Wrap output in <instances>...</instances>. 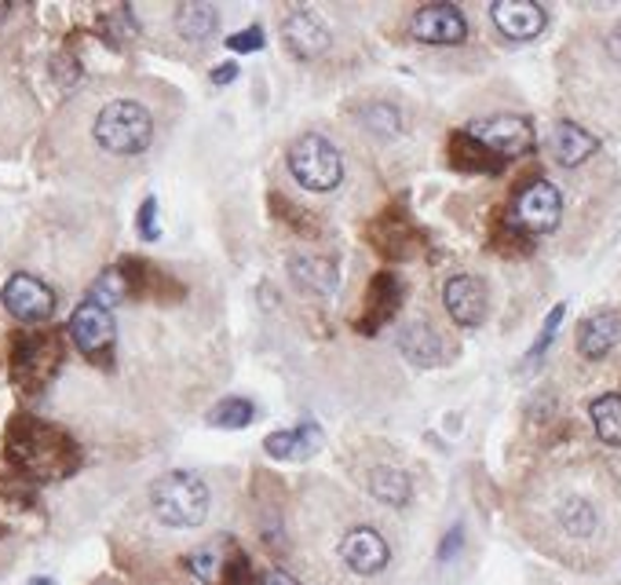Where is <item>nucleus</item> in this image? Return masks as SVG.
<instances>
[{
	"label": "nucleus",
	"instance_id": "f257e3e1",
	"mask_svg": "<svg viewBox=\"0 0 621 585\" xmlns=\"http://www.w3.org/2000/svg\"><path fill=\"white\" fill-rule=\"evenodd\" d=\"M523 527L571 563H599L621 546V483L599 462H556L520 498Z\"/></svg>",
	"mask_w": 621,
	"mask_h": 585
},
{
	"label": "nucleus",
	"instance_id": "f03ea898",
	"mask_svg": "<svg viewBox=\"0 0 621 585\" xmlns=\"http://www.w3.org/2000/svg\"><path fill=\"white\" fill-rule=\"evenodd\" d=\"M560 85L582 129L621 135V8H599L560 51Z\"/></svg>",
	"mask_w": 621,
	"mask_h": 585
},
{
	"label": "nucleus",
	"instance_id": "7ed1b4c3",
	"mask_svg": "<svg viewBox=\"0 0 621 585\" xmlns=\"http://www.w3.org/2000/svg\"><path fill=\"white\" fill-rule=\"evenodd\" d=\"M92 146L110 162H135L151 154L157 143V118L154 107L135 96H110L92 110L88 121Z\"/></svg>",
	"mask_w": 621,
	"mask_h": 585
},
{
	"label": "nucleus",
	"instance_id": "20e7f679",
	"mask_svg": "<svg viewBox=\"0 0 621 585\" xmlns=\"http://www.w3.org/2000/svg\"><path fill=\"white\" fill-rule=\"evenodd\" d=\"M146 494H151L154 516L162 520L165 527H176V530L202 527L208 516V501H213L205 479L198 473H187V468L157 476Z\"/></svg>",
	"mask_w": 621,
	"mask_h": 585
},
{
	"label": "nucleus",
	"instance_id": "39448f33",
	"mask_svg": "<svg viewBox=\"0 0 621 585\" xmlns=\"http://www.w3.org/2000/svg\"><path fill=\"white\" fill-rule=\"evenodd\" d=\"M8 451L23 468L37 476H59L67 462L73 457L70 439L56 432L51 425H40L34 417H23L12 428V439H8Z\"/></svg>",
	"mask_w": 621,
	"mask_h": 585
},
{
	"label": "nucleus",
	"instance_id": "423d86ee",
	"mask_svg": "<svg viewBox=\"0 0 621 585\" xmlns=\"http://www.w3.org/2000/svg\"><path fill=\"white\" fill-rule=\"evenodd\" d=\"M289 172L303 191L330 194L344 183V158L325 135H300L289 146Z\"/></svg>",
	"mask_w": 621,
	"mask_h": 585
},
{
	"label": "nucleus",
	"instance_id": "0eeeda50",
	"mask_svg": "<svg viewBox=\"0 0 621 585\" xmlns=\"http://www.w3.org/2000/svg\"><path fill=\"white\" fill-rule=\"evenodd\" d=\"M465 135L479 151L493 154V162L520 158L534 146V124L520 118V114H490V118L468 121Z\"/></svg>",
	"mask_w": 621,
	"mask_h": 585
},
{
	"label": "nucleus",
	"instance_id": "6e6552de",
	"mask_svg": "<svg viewBox=\"0 0 621 585\" xmlns=\"http://www.w3.org/2000/svg\"><path fill=\"white\" fill-rule=\"evenodd\" d=\"M512 224L526 235H552L563 224V191L552 180L523 187L512 205Z\"/></svg>",
	"mask_w": 621,
	"mask_h": 585
},
{
	"label": "nucleus",
	"instance_id": "1a4fd4ad",
	"mask_svg": "<svg viewBox=\"0 0 621 585\" xmlns=\"http://www.w3.org/2000/svg\"><path fill=\"white\" fill-rule=\"evenodd\" d=\"M336 552H341L344 568L351 574H359V578H373V574H381L387 563H392V546H387V538L377 527H366V524L347 530Z\"/></svg>",
	"mask_w": 621,
	"mask_h": 585
},
{
	"label": "nucleus",
	"instance_id": "9d476101",
	"mask_svg": "<svg viewBox=\"0 0 621 585\" xmlns=\"http://www.w3.org/2000/svg\"><path fill=\"white\" fill-rule=\"evenodd\" d=\"M0 300H4L8 315L19 322H45L56 315V292L34 275H12L0 289Z\"/></svg>",
	"mask_w": 621,
	"mask_h": 585
},
{
	"label": "nucleus",
	"instance_id": "9b49d317",
	"mask_svg": "<svg viewBox=\"0 0 621 585\" xmlns=\"http://www.w3.org/2000/svg\"><path fill=\"white\" fill-rule=\"evenodd\" d=\"M409 34L420 45H461L468 37V19L457 4H425L409 19Z\"/></svg>",
	"mask_w": 621,
	"mask_h": 585
},
{
	"label": "nucleus",
	"instance_id": "f8f14e48",
	"mask_svg": "<svg viewBox=\"0 0 621 585\" xmlns=\"http://www.w3.org/2000/svg\"><path fill=\"white\" fill-rule=\"evenodd\" d=\"M282 40H286V48L303 62L322 59L325 51L333 48L330 26H325L314 12H308V8H292L286 15V23H282Z\"/></svg>",
	"mask_w": 621,
	"mask_h": 585
},
{
	"label": "nucleus",
	"instance_id": "ddd939ff",
	"mask_svg": "<svg viewBox=\"0 0 621 585\" xmlns=\"http://www.w3.org/2000/svg\"><path fill=\"white\" fill-rule=\"evenodd\" d=\"M442 305L457 326H479L490 311V289L476 275H454L442 286Z\"/></svg>",
	"mask_w": 621,
	"mask_h": 585
},
{
	"label": "nucleus",
	"instance_id": "4468645a",
	"mask_svg": "<svg viewBox=\"0 0 621 585\" xmlns=\"http://www.w3.org/2000/svg\"><path fill=\"white\" fill-rule=\"evenodd\" d=\"M490 19L498 34L509 40H534L549 26V12L538 0H498V4H490Z\"/></svg>",
	"mask_w": 621,
	"mask_h": 585
},
{
	"label": "nucleus",
	"instance_id": "2eb2a0df",
	"mask_svg": "<svg viewBox=\"0 0 621 585\" xmlns=\"http://www.w3.org/2000/svg\"><path fill=\"white\" fill-rule=\"evenodd\" d=\"M545 146H549V158L560 165V169H582V165L593 162L599 151L596 135L582 129L577 121H556Z\"/></svg>",
	"mask_w": 621,
	"mask_h": 585
},
{
	"label": "nucleus",
	"instance_id": "dca6fc26",
	"mask_svg": "<svg viewBox=\"0 0 621 585\" xmlns=\"http://www.w3.org/2000/svg\"><path fill=\"white\" fill-rule=\"evenodd\" d=\"M70 337L73 344L84 351V355H103L114 344V319H110V311H103L96 305H84L73 311V319H70Z\"/></svg>",
	"mask_w": 621,
	"mask_h": 585
},
{
	"label": "nucleus",
	"instance_id": "f3484780",
	"mask_svg": "<svg viewBox=\"0 0 621 585\" xmlns=\"http://www.w3.org/2000/svg\"><path fill=\"white\" fill-rule=\"evenodd\" d=\"M172 23H176V37L187 40V45H208L216 37L219 12L208 0H187V4L172 8Z\"/></svg>",
	"mask_w": 621,
	"mask_h": 585
},
{
	"label": "nucleus",
	"instance_id": "a211bd4d",
	"mask_svg": "<svg viewBox=\"0 0 621 585\" xmlns=\"http://www.w3.org/2000/svg\"><path fill=\"white\" fill-rule=\"evenodd\" d=\"M621 341V315L618 311H596L577 326V348L585 359H604V355Z\"/></svg>",
	"mask_w": 621,
	"mask_h": 585
},
{
	"label": "nucleus",
	"instance_id": "6ab92c4d",
	"mask_svg": "<svg viewBox=\"0 0 621 585\" xmlns=\"http://www.w3.org/2000/svg\"><path fill=\"white\" fill-rule=\"evenodd\" d=\"M322 446V428L319 425H300L292 432H275L263 439V451L278 462H308Z\"/></svg>",
	"mask_w": 621,
	"mask_h": 585
},
{
	"label": "nucleus",
	"instance_id": "aec40b11",
	"mask_svg": "<svg viewBox=\"0 0 621 585\" xmlns=\"http://www.w3.org/2000/svg\"><path fill=\"white\" fill-rule=\"evenodd\" d=\"M289 278L297 282L303 292H330L341 286V267L333 260H319V256H292L289 260Z\"/></svg>",
	"mask_w": 621,
	"mask_h": 585
},
{
	"label": "nucleus",
	"instance_id": "412c9836",
	"mask_svg": "<svg viewBox=\"0 0 621 585\" xmlns=\"http://www.w3.org/2000/svg\"><path fill=\"white\" fill-rule=\"evenodd\" d=\"M366 487H370V494L377 501H384V505H406L409 494H414V479H409V473H403L398 465H377V468H370V476H366Z\"/></svg>",
	"mask_w": 621,
	"mask_h": 585
},
{
	"label": "nucleus",
	"instance_id": "4be33fe9",
	"mask_svg": "<svg viewBox=\"0 0 621 585\" xmlns=\"http://www.w3.org/2000/svg\"><path fill=\"white\" fill-rule=\"evenodd\" d=\"M398 344H403L406 359L417 362V366H439L442 362V337L435 333V326H428V322H409V326L403 330V337H398Z\"/></svg>",
	"mask_w": 621,
	"mask_h": 585
},
{
	"label": "nucleus",
	"instance_id": "5701e85b",
	"mask_svg": "<svg viewBox=\"0 0 621 585\" xmlns=\"http://www.w3.org/2000/svg\"><path fill=\"white\" fill-rule=\"evenodd\" d=\"M588 414H593L596 435L610 446H621V395H599Z\"/></svg>",
	"mask_w": 621,
	"mask_h": 585
},
{
	"label": "nucleus",
	"instance_id": "b1692460",
	"mask_svg": "<svg viewBox=\"0 0 621 585\" xmlns=\"http://www.w3.org/2000/svg\"><path fill=\"white\" fill-rule=\"evenodd\" d=\"M362 124L377 140H395V135L403 132V110L392 107V103H370V107L362 110Z\"/></svg>",
	"mask_w": 621,
	"mask_h": 585
},
{
	"label": "nucleus",
	"instance_id": "393cba45",
	"mask_svg": "<svg viewBox=\"0 0 621 585\" xmlns=\"http://www.w3.org/2000/svg\"><path fill=\"white\" fill-rule=\"evenodd\" d=\"M129 297V282H124L121 271H103V275L92 282V292H88V305H96L103 311H110V308H118L121 300Z\"/></svg>",
	"mask_w": 621,
	"mask_h": 585
},
{
	"label": "nucleus",
	"instance_id": "a878e982",
	"mask_svg": "<svg viewBox=\"0 0 621 585\" xmlns=\"http://www.w3.org/2000/svg\"><path fill=\"white\" fill-rule=\"evenodd\" d=\"M252 417H256V406L249 399H224L208 414V425L213 428H246Z\"/></svg>",
	"mask_w": 621,
	"mask_h": 585
},
{
	"label": "nucleus",
	"instance_id": "bb28decb",
	"mask_svg": "<svg viewBox=\"0 0 621 585\" xmlns=\"http://www.w3.org/2000/svg\"><path fill=\"white\" fill-rule=\"evenodd\" d=\"M140 235L146 238V242H154V238L162 235L157 231V202L154 198H146L143 208H140Z\"/></svg>",
	"mask_w": 621,
	"mask_h": 585
},
{
	"label": "nucleus",
	"instance_id": "cd10ccee",
	"mask_svg": "<svg viewBox=\"0 0 621 585\" xmlns=\"http://www.w3.org/2000/svg\"><path fill=\"white\" fill-rule=\"evenodd\" d=\"M227 48H230V51H256V48H263V29H260V26H249L246 34H235V37H230Z\"/></svg>",
	"mask_w": 621,
	"mask_h": 585
},
{
	"label": "nucleus",
	"instance_id": "c85d7f7f",
	"mask_svg": "<svg viewBox=\"0 0 621 585\" xmlns=\"http://www.w3.org/2000/svg\"><path fill=\"white\" fill-rule=\"evenodd\" d=\"M191 571L198 574V578H205V582H213L216 578V552H194L191 557Z\"/></svg>",
	"mask_w": 621,
	"mask_h": 585
},
{
	"label": "nucleus",
	"instance_id": "c756f323",
	"mask_svg": "<svg viewBox=\"0 0 621 585\" xmlns=\"http://www.w3.org/2000/svg\"><path fill=\"white\" fill-rule=\"evenodd\" d=\"M563 305L560 308H556L552 311V315H549V322H545V330H541V337H538V344H534V355H541L545 348H549V341H552V333H556V326H560V319H563Z\"/></svg>",
	"mask_w": 621,
	"mask_h": 585
},
{
	"label": "nucleus",
	"instance_id": "7c9ffc66",
	"mask_svg": "<svg viewBox=\"0 0 621 585\" xmlns=\"http://www.w3.org/2000/svg\"><path fill=\"white\" fill-rule=\"evenodd\" d=\"M235 77H238V67H235V62H224V67L213 70V81H216V85H227V81H235Z\"/></svg>",
	"mask_w": 621,
	"mask_h": 585
},
{
	"label": "nucleus",
	"instance_id": "2f4dec72",
	"mask_svg": "<svg viewBox=\"0 0 621 585\" xmlns=\"http://www.w3.org/2000/svg\"><path fill=\"white\" fill-rule=\"evenodd\" d=\"M267 585H300V582L292 578L289 571H271V574H267Z\"/></svg>",
	"mask_w": 621,
	"mask_h": 585
},
{
	"label": "nucleus",
	"instance_id": "473e14b6",
	"mask_svg": "<svg viewBox=\"0 0 621 585\" xmlns=\"http://www.w3.org/2000/svg\"><path fill=\"white\" fill-rule=\"evenodd\" d=\"M8 15H12V4H4V0H0V26H4Z\"/></svg>",
	"mask_w": 621,
	"mask_h": 585
},
{
	"label": "nucleus",
	"instance_id": "72a5a7b5",
	"mask_svg": "<svg viewBox=\"0 0 621 585\" xmlns=\"http://www.w3.org/2000/svg\"><path fill=\"white\" fill-rule=\"evenodd\" d=\"M29 585H51V578H34V582H29Z\"/></svg>",
	"mask_w": 621,
	"mask_h": 585
}]
</instances>
